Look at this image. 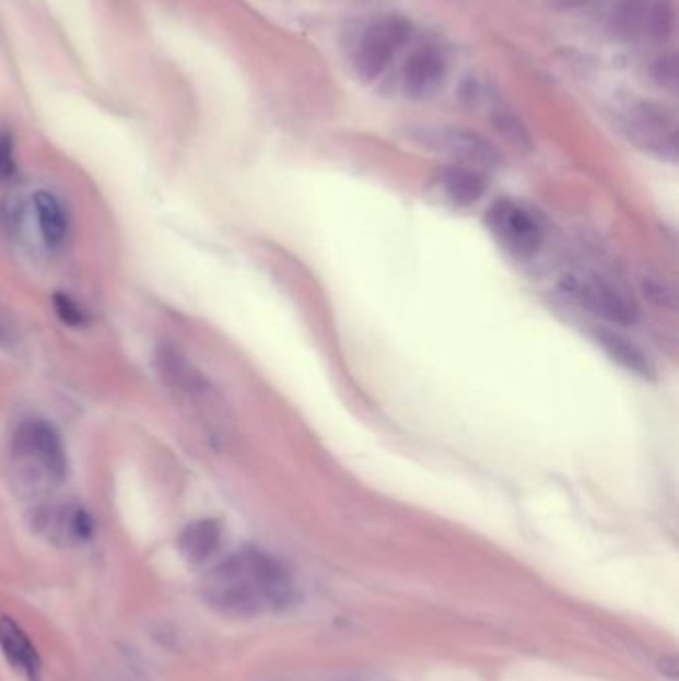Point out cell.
<instances>
[{
    "label": "cell",
    "mask_w": 679,
    "mask_h": 681,
    "mask_svg": "<svg viewBox=\"0 0 679 681\" xmlns=\"http://www.w3.org/2000/svg\"><path fill=\"white\" fill-rule=\"evenodd\" d=\"M222 544V525L213 518H201L182 530L178 550L190 564H203Z\"/></svg>",
    "instance_id": "cell-11"
},
{
    "label": "cell",
    "mask_w": 679,
    "mask_h": 681,
    "mask_svg": "<svg viewBox=\"0 0 679 681\" xmlns=\"http://www.w3.org/2000/svg\"><path fill=\"white\" fill-rule=\"evenodd\" d=\"M203 598L215 612L247 620L268 610H285L295 600L290 570L257 548L223 560L203 584Z\"/></svg>",
    "instance_id": "cell-1"
},
{
    "label": "cell",
    "mask_w": 679,
    "mask_h": 681,
    "mask_svg": "<svg viewBox=\"0 0 679 681\" xmlns=\"http://www.w3.org/2000/svg\"><path fill=\"white\" fill-rule=\"evenodd\" d=\"M156 369L169 389L198 397L208 389V383L200 371L191 367L190 361L179 353L174 345H160L156 351Z\"/></svg>",
    "instance_id": "cell-10"
},
{
    "label": "cell",
    "mask_w": 679,
    "mask_h": 681,
    "mask_svg": "<svg viewBox=\"0 0 679 681\" xmlns=\"http://www.w3.org/2000/svg\"><path fill=\"white\" fill-rule=\"evenodd\" d=\"M56 532L67 544H86L90 538L94 537V520L89 510L77 506L62 514V518L56 525Z\"/></svg>",
    "instance_id": "cell-15"
},
{
    "label": "cell",
    "mask_w": 679,
    "mask_h": 681,
    "mask_svg": "<svg viewBox=\"0 0 679 681\" xmlns=\"http://www.w3.org/2000/svg\"><path fill=\"white\" fill-rule=\"evenodd\" d=\"M598 343L606 349V353L613 361H618L625 369L632 371L635 375H642V377L652 375V365H649L646 355L624 337L612 333V331H600Z\"/></svg>",
    "instance_id": "cell-14"
},
{
    "label": "cell",
    "mask_w": 679,
    "mask_h": 681,
    "mask_svg": "<svg viewBox=\"0 0 679 681\" xmlns=\"http://www.w3.org/2000/svg\"><path fill=\"white\" fill-rule=\"evenodd\" d=\"M642 290H644V295L649 297L656 305H659V307L676 309V293L669 287L668 283L656 280L652 275H646L642 280Z\"/></svg>",
    "instance_id": "cell-19"
},
{
    "label": "cell",
    "mask_w": 679,
    "mask_h": 681,
    "mask_svg": "<svg viewBox=\"0 0 679 681\" xmlns=\"http://www.w3.org/2000/svg\"><path fill=\"white\" fill-rule=\"evenodd\" d=\"M34 212L40 227V235L48 247L62 246L68 235V213L60 198L48 190H38L33 196Z\"/></svg>",
    "instance_id": "cell-12"
},
{
    "label": "cell",
    "mask_w": 679,
    "mask_h": 681,
    "mask_svg": "<svg viewBox=\"0 0 679 681\" xmlns=\"http://www.w3.org/2000/svg\"><path fill=\"white\" fill-rule=\"evenodd\" d=\"M14 448L19 455L34 458L52 481L62 482L67 479V448L50 423L43 419H31L23 423L14 435Z\"/></svg>",
    "instance_id": "cell-6"
},
{
    "label": "cell",
    "mask_w": 679,
    "mask_h": 681,
    "mask_svg": "<svg viewBox=\"0 0 679 681\" xmlns=\"http://www.w3.org/2000/svg\"><path fill=\"white\" fill-rule=\"evenodd\" d=\"M411 36V23L402 16H383L368 24L355 50L359 79L375 80L387 70L390 60Z\"/></svg>",
    "instance_id": "cell-3"
},
{
    "label": "cell",
    "mask_w": 679,
    "mask_h": 681,
    "mask_svg": "<svg viewBox=\"0 0 679 681\" xmlns=\"http://www.w3.org/2000/svg\"><path fill=\"white\" fill-rule=\"evenodd\" d=\"M654 77L664 89H676L678 86V58L676 55L657 58Z\"/></svg>",
    "instance_id": "cell-21"
},
{
    "label": "cell",
    "mask_w": 679,
    "mask_h": 681,
    "mask_svg": "<svg viewBox=\"0 0 679 681\" xmlns=\"http://www.w3.org/2000/svg\"><path fill=\"white\" fill-rule=\"evenodd\" d=\"M411 138L419 145L429 148L438 154L455 157L465 162L467 166L477 168H494L501 156L494 145L489 144L484 138L475 132L460 130V128H419L412 130Z\"/></svg>",
    "instance_id": "cell-4"
},
{
    "label": "cell",
    "mask_w": 679,
    "mask_h": 681,
    "mask_svg": "<svg viewBox=\"0 0 679 681\" xmlns=\"http://www.w3.org/2000/svg\"><path fill=\"white\" fill-rule=\"evenodd\" d=\"M56 315L68 327H84L89 324V313L74 297H70L65 291H56L52 295Z\"/></svg>",
    "instance_id": "cell-17"
},
{
    "label": "cell",
    "mask_w": 679,
    "mask_h": 681,
    "mask_svg": "<svg viewBox=\"0 0 679 681\" xmlns=\"http://www.w3.org/2000/svg\"><path fill=\"white\" fill-rule=\"evenodd\" d=\"M674 28V7L669 0H656L652 2V14L647 24V34L656 40L668 38Z\"/></svg>",
    "instance_id": "cell-18"
},
{
    "label": "cell",
    "mask_w": 679,
    "mask_h": 681,
    "mask_svg": "<svg viewBox=\"0 0 679 681\" xmlns=\"http://www.w3.org/2000/svg\"><path fill=\"white\" fill-rule=\"evenodd\" d=\"M446 62L435 48H419L402 67V89L412 101H426L445 86Z\"/></svg>",
    "instance_id": "cell-8"
},
{
    "label": "cell",
    "mask_w": 679,
    "mask_h": 681,
    "mask_svg": "<svg viewBox=\"0 0 679 681\" xmlns=\"http://www.w3.org/2000/svg\"><path fill=\"white\" fill-rule=\"evenodd\" d=\"M625 132L644 152L676 162L678 128L676 118L656 104H637L625 118Z\"/></svg>",
    "instance_id": "cell-5"
},
{
    "label": "cell",
    "mask_w": 679,
    "mask_h": 681,
    "mask_svg": "<svg viewBox=\"0 0 679 681\" xmlns=\"http://www.w3.org/2000/svg\"><path fill=\"white\" fill-rule=\"evenodd\" d=\"M441 186L448 196V200L457 203V206L477 203L487 190L482 174L477 169L467 168V166L446 169L443 178H441Z\"/></svg>",
    "instance_id": "cell-13"
},
{
    "label": "cell",
    "mask_w": 679,
    "mask_h": 681,
    "mask_svg": "<svg viewBox=\"0 0 679 681\" xmlns=\"http://www.w3.org/2000/svg\"><path fill=\"white\" fill-rule=\"evenodd\" d=\"M0 651L12 670L26 681H40L43 659L34 648L31 637L9 615H0Z\"/></svg>",
    "instance_id": "cell-9"
},
{
    "label": "cell",
    "mask_w": 679,
    "mask_h": 681,
    "mask_svg": "<svg viewBox=\"0 0 679 681\" xmlns=\"http://www.w3.org/2000/svg\"><path fill=\"white\" fill-rule=\"evenodd\" d=\"M560 291L584 312L592 313L610 324L634 325L637 317L634 303H630L620 291L600 278L566 273L560 280Z\"/></svg>",
    "instance_id": "cell-2"
},
{
    "label": "cell",
    "mask_w": 679,
    "mask_h": 681,
    "mask_svg": "<svg viewBox=\"0 0 679 681\" xmlns=\"http://www.w3.org/2000/svg\"><path fill=\"white\" fill-rule=\"evenodd\" d=\"M16 174L14 140L9 132H0V181H9Z\"/></svg>",
    "instance_id": "cell-20"
},
{
    "label": "cell",
    "mask_w": 679,
    "mask_h": 681,
    "mask_svg": "<svg viewBox=\"0 0 679 681\" xmlns=\"http://www.w3.org/2000/svg\"><path fill=\"white\" fill-rule=\"evenodd\" d=\"M492 122L496 126V130H499L516 150L528 152V150L532 148V140H530L528 130L524 128V124L520 122L511 110H504V108L496 110V113L492 114Z\"/></svg>",
    "instance_id": "cell-16"
},
{
    "label": "cell",
    "mask_w": 679,
    "mask_h": 681,
    "mask_svg": "<svg viewBox=\"0 0 679 681\" xmlns=\"http://www.w3.org/2000/svg\"><path fill=\"white\" fill-rule=\"evenodd\" d=\"M492 232L518 256H530L540 247L542 232L530 213L511 201H499L489 213Z\"/></svg>",
    "instance_id": "cell-7"
}]
</instances>
